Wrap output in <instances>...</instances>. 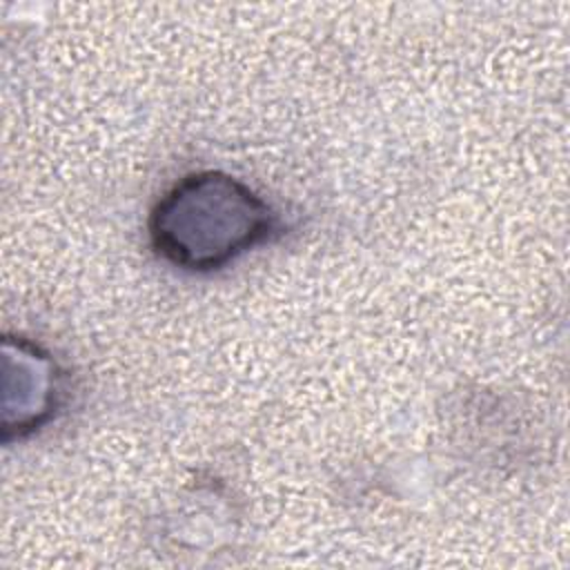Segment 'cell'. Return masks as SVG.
<instances>
[{
    "label": "cell",
    "instance_id": "1",
    "mask_svg": "<svg viewBox=\"0 0 570 570\" xmlns=\"http://www.w3.org/2000/svg\"><path fill=\"white\" fill-rule=\"evenodd\" d=\"M278 229L267 200L225 171H194L154 205L147 234L165 263L185 272H214Z\"/></svg>",
    "mask_w": 570,
    "mask_h": 570
},
{
    "label": "cell",
    "instance_id": "2",
    "mask_svg": "<svg viewBox=\"0 0 570 570\" xmlns=\"http://www.w3.org/2000/svg\"><path fill=\"white\" fill-rule=\"evenodd\" d=\"M4 372L16 376V401L4 403L2 439H24L47 425L62 405V370L40 345L20 338H4Z\"/></svg>",
    "mask_w": 570,
    "mask_h": 570
}]
</instances>
